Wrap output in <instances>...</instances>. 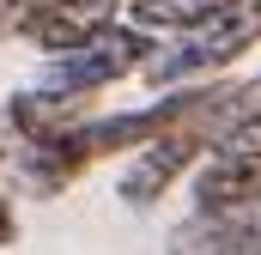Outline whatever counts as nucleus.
<instances>
[{
    "mask_svg": "<svg viewBox=\"0 0 261 255\" xmlns=\"http://www.w3.org/2000/svg\"><path fill=\"white\" fill-rule=\"evenodd\" d=\"M255 43H261V0H225L189 37H176L170 49H152L146 67H140V79L158 85V91H170V85H189V79H206V73H225Z\"/></svg>",
    "mask_w": 261,
    "mask_h": 255,
    "instance_id": "1",
    "label": "nucleus"
},
{
    "mask_svg": "<svg viewBox=\"0 0 261 255\" xmlns=\"http://www.w3.org/2000/svg\"><path fill=\"white\" fill-rule=\"evenodd\" d=\"M152 49H158V37H152V31H140V24H128V18H116V24H110V31H97L91 43H79V49H67V55H49V67L37 73V85L97 97V91L122 85L128 73H140Z\"/></svg>",
    "mask_w": 261,
    "mask_h": 255,
    "instance_id": "2",
    "label": "nucleus"
},
{
    "mask_svg": "<svg viewBox=\"0 0 261 255\" xmlns=\"http://www.w3.org/2000/svg\"><path fill=\"white\" fill-rule=\"evenodd\" d=\"M200 158H206V134H200L195 122H176V128L152 134L146 146H134V152H128L116 194H122L128 207H158V200L176 189Z\"/></svg>",
    "mask_w": 261,
    "mask_h": 255,
    "instance_id": "3",
    "label": "nucleus"
},
{
    "mask_svg": "<svg viewBox=\"0 0 261 255\" xmlns=\"http://www.w3.org/2000/svg\"><path fill=\"white\" fill-rule=\"evenodd\" d=\"M116 18H122V0H43L37 18L24 24V43L37 55H67L91 43L97 31H110Z\"/></svg>",
    "mask_w": 261,
    "mask_h": 255,
    "instance_id": "4",
    "label": "nucleus"
},
{
    "mask_svg": "<svg viewBox=\"0 0 261 255\" xmlns=\"http://www.w3.org/2000/svg\"><path fill=\"white\" fill-rule=\"evenodd\" d=\"M91 97L85 91H55V85H24V91H12L6 97V122L18 140H55L67 128H79L91 110H85Z\"/></svg>",
    "mask_w": 261,
    "mask_h": 255,
    "instance_id": "5",
    "label": "nucleus"
},
{
    "mask_svg": "<svg viewBox=\"0 0 261 255\" xmlns=\"http://www.w3.org/2000/svg\"><path fill=\"white\" fill-rule=\"evenodd\" d=\"M195 207L206 213H231V207H249L261 200V164H243V158H219V152H206L195 164Z\"/></svg>",
    "mask_w": 261,
    "mask_h": 255,
    "instance_id": "6",
    "label": "nucleus"
},
{
    "mask_svg": "<svg viewBox=\"0 0 261 255\" xmlns=\"http://www.w3.org/2000/svg\"><path fill=\"white\" fill-rule=\"evenodd\" d=\"M213 6H225V0H122V18L152 37H189L195 24H206Z\"/></svg>",
    "mask_w": 261,
    "mask_h": 255,
    "instance_id": "7",
    "label": "nucleus"
},
{
    "mask_svg": "<svg viewBox=\"0 0 261 255\" xmlns=\"http://www.w3.org/2000/svg\"><path fill=\"white\" fill-rule=\"evenodd\" d=\"M206 152H219V158H243V164H261V116H237V122H225L219 134H213Z\"/></svg>",
    "mask_w": 261,
    "mask_h": 255,
    "instance_id": "8",
    "label": "nucleus"
},
{
    "mask_svg": "<svg viewBox=\"0 0 261 255\" xmlns=\"http://www.w3.org/2000/svg\"><path fill=\"white\" fill-rule=\"evenodd\" d=\"M37 6L43 0H0V43L6 37H24V24L37 18Z\"/></svg>",
    "mask_w": 261,
    "mask_h": 255,
    "instance_id": "9",
    "label": "nucleus"
},
{
    "mask_svg": "<svg viewBox=\"0 0 261 255\" xmlns=\"http://www.w3.org/2000/svg\"><path fill=\"white\" fill-rule=\"evenodd\" d=\"M225 110H231V122L237 116H261V73L255 79H231V104Z\"/></svg>",
    "mask_w": 261,
    "mask_h": 255,
    "instance_id": "10",
    "label": "nucleus"
},
{
    "mask_svg": "<svg viewBox=\"0 0 261 255\" xmlns=\"http://www.w3.org/2000/svg\"><path fill=\"white\" fill-rule=\"evenodd\" d=\"M18 237V219H12V207H6V194H0V249Z\"/></svg>",
    "mask_w": 261,
    "mask_h": 255,
    "instance_id": "11",
    "label": "nucleus"
},
{
    "mask_svg": "<svg viewBox=\"0 0 261 255\" xmlns=\"http://www.w3.org/2000/svg\"><path fill=\"white\" fill-rule=\"evenodd\" d=\"M6 158H12V152H6V140H0V164H6Z\"/></svg>",
    "mask_w": 261,
    "mask_h": 255,
    "instance_id": "12",
    "label": "nucleus"
}]
</instances>
